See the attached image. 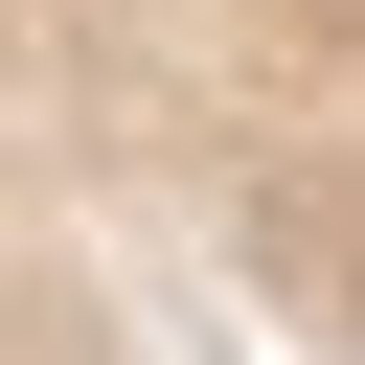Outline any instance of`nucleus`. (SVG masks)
I'll return each mask as SVG.
<instances>
[{
	"label": "nucleus",
	"mask_w": 365,
	"mask_h": 365,
	"mask_svg": "<svg viewBox=\"0 0 365 365\" xmlns=\"http://www.w3.org/2000/svg\"><path fill=\"white\" fill-rule=\"evenodd\" d=\"M365 319V0H0V365H342Z\"/></svg>",
	"instance_id": "f257e3e1"
}]
</instances>
